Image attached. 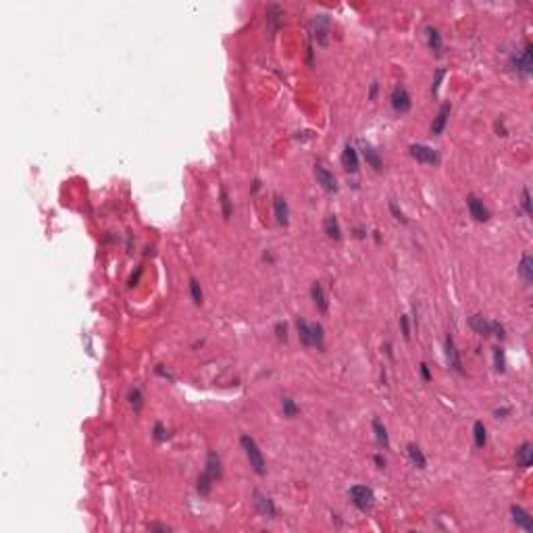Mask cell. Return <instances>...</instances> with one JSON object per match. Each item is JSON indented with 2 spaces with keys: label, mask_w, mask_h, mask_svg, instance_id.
Segmentation results:
<instances>
[{
  "label": "cell",
  "mask_w": 533,
  "mask_h": 533,
  "mask_svg": "<svg viewBox=\"0 0 533 533\" xmlns=\"http://www.w3.org/2000/svg\"><path fill=\"white\" fill-rule=\"evenodd\" d=\"M406 454H408V461H410L412 467H416V469H425L427 467L425 454H423V450L418 448L416 444H408L406 446Z\"/></svg>",
  "instance_id": "cell-19"
},
{
  "label": "cell",
  "mask_w": 533,
  "mask_h": 533,
  "mask_svg": "<svg viewBox=\"0 0 533 533\" xmlns=\"http://www.w3.org/2000/svg\"><path fill=\"white\" fill-rule=\"evenodd\" d=\"M252 502H254V508H256V512L260 517H264V519H275L277 517V508H275L273 500L266 496V493L254 489L252 491Z\"/></svg>",
  "instance_id": "cell-4"
},
{
  "label": "cell",
  "mask_w": 533,
  "mask_h": 533,
  "mask_svg": "<svg viewBox=\"0 0 533 533\" xmlns=\"http://www.w3.org/2000/svg\"><path fill=\"white\" fill-rule=\"evenodd\" d=\"M510 67L517 69V71L523 73V75H529V73H531V69H533V48H531V44H525V48H523L519 54H512Z\"/></svg>",
  "instance_id": "cell-6"
},
{
  "label": "cell",
  "mask_w": 533,
  "mask_h": 533,
  "mask_svg": "<svg viewBox=\"0 0 533 533\" xmlns=\"http://www.w3.org/2000/svg\"><path fill=\"white\" fill-rule=\"evenodd\" d=\"M496 131H498V136H508V131L504 127V121H496Z\"/></svg>",
  "instance_id": "cell-45"
},
{
  "label": "cell",
  "mask_w": 533,
  "mask_h": 533,
  "mask_svg": "<svg viewBox=\"0 0 533 533\" xmlns=\"http://www.w3.org/2000/svg\"><path fill=\"white\" fill-rule=\"evenodd\" d=\"M273 213H275V221L279 225H288L290 223V206H288L285 198H281L279 194L273 196Z\"/></svg>",
  "instance_id": "cell-16"
},
{
  "label": "cell",
  "mask_w": 533,
  "mask_h": 533,
  "mask_svg": "<svg viewBox=\"0 0 533 533\" xmlns=\"http://www.w3.org/2000/svg\"><path fill=\"white\" fill-rule=\"evenodd\" d=\"M315 177H317V183L325 189V192H329V194H335V192H337V179H335V175H333L329 169H325L323 165H315Z\"/></svg>",
  "instance_id": "cell-7"
},
{
  "label": "cell",
  "mask_w": 533,
  "mask_h": 533,
  "mask_svg": "<svg viewBox=\"0 0 533 533\" xmlns=\"http://www.w3.org/2000/svg\"><path fill=\"white\" fill-rule=\"evenodd\" d=\"M390 102H392V108H394L396 112H400V115H404V112H408V110L412 108L410 94H408V90H406L402 84L394 86V90H392V94H390Z\"/></svg>",
  "instance_id": "cell-5"
},
{
  "label": "cell",
  "mask_w": 533,
  "mask_h": 533,
  "mask_svg": "<svg viewBox=\"0 0 533 533\" xmlns=\"http://www.w3.org/2000/svg\"><path fill=\"white\" fill-rule=\"evenodd\" d=\"M444 78H446V69H437V73H435V82H433V86H431V94H433V96H437Z\"/></svg>",
  "instance_id": "cell-37"
},
{
  "label": "cell",
  "mask_w": 533,
  "mask_h": 533,
  "mask_svg": "<svg viewBox=\"0 0 533 533\" xmlns=\"http://www.w3.org/2000/svg\"><path fill=\"white\" fill-rule=\"evenodd\" d=\"M377 88H379L377 82H373V84H371V90H369V98H371V100H375V96H377Z\"/></svg>",
  "instance_id": "cell-46"
},
{
  "label": "cell",
  "mask_w": 533,
  "mask_h": 533,
  "mask_svg": "<svg viewBox=\"0 0 533 533\" xmlns=\"http://www.w3.org/2000/svg\"><path fill=\"white\" fill-rule=\"evenodd\" d=\"M390 213H392V215H394V219H396V221H400V223H404V225H406V223H408V219H406V215H404V213H402V211H400V208H398V204H396V202H394V200H390Z\"/></svg>",
  "instance_id": "cell-36"
},
{
  "label": "cell",
  "mask_w": 533,
  "mask_h": 533,
  "mask_svg": "<svg viewBox=\"0 0 533 533\" xmlns=\"http://www.w3.org/2000/svg\"><path fill=\"white\" fill-rule=\"evenodd\" d=\"M127 400H129V406L134 412H140L144 408V394L140 388H131L129 394H127Z\"/></svg>",
  "instance_id": "cell-26"
},
{
  "label": "cell",
  "mask_w": 533,
  "mask_h": 533,
  "mask_svg": "<svg viewBox=\"0 0 533 533\" xmlns=\"http://www.w3.org/2000/svg\"><path fill=\"white\" fill-rule=\"evenodd\" d=\"M493 367H496V371H500V373L506 371V356H504V350L500 346L493 348Z\"/></svg>",
  "instance_id": "cell-34"
},
{
  "label": "cell",
  "mask_w": 533,
  "mask_h": 533,
  "mask_svg": "<svg viewBox=\"0 0 533 533\" xmlns=\"http://www.w3.org/2000/svg\"><path fill=\"white\" fill-rule=\"evenodd\" d=\"M467 208H469V213H471V217L475 221H479V223L489 221V211L483 206V202L477 196H473V194L467 196Z\"/></svg>",
  "instance_id": "cell-10"
},
{
  "label": "cell",
  "mask_w": 533,
  "mask_h": 533,
  "mask_svg": "<svg viewBox=\"0 0 533 533\" xmlns=\"http://www.w3.org/2000/svg\"><path fill=\"white\" fill-rule=\"evenodd\" d=\"M152 437H155V442H159V444L169 437V433H167V429H165L163 423H155V429H152Z\"/></svg>",
  "instance_id": "cell-35"
},
{
  "label": "cell",
  "mask_w": 533,
  "mask_h": 533,
  "mask_svg": "<svg viewBox=\"0 0 533 533\" xmlns=\"http://www.w3.org/2000/svg\"><path fill=\"white\" fill-rule=\"evenodd\" d=\"M521 206L525 211V215H531V194L529 187H523V198H521Z\"/></svg>",
  "instance_id": "cell-38"
},
{
  "label": "cell",
  "mask_w": 533,
  "mask_h": 533,
  "mask_svg": "<svg viewBox=\"0 0 533 533\" xmlns=\"http://www.w3.org/2000/svg\"><path fill=\"white\" fill-rule=\"evenodd\" d=\"M425 37H427V46H429V50L435 52V54H442V50H444L442 33H440L435 27H427V29H425Z\"/></svg>",
  "instance_id": "cell-20"
},
{
  "label": "cell",
  "mask_w": 533,
  "mask_h": 533,
  "mask_svg": "<svg viewBox=\"0 0 533 533\" xmlns=\"http://www.w3.org/2000/svg\"><path fill=\"white\" fill-rule=\"evenodd\" d=\"M400 331L404 339H410V325H408V315H400Z\"/></svg>",
  "instance_id": "cell-39"
},
{
  "label": "cell",
  "mask_w": 533,
  "mask_h": 533,
  "mask_svg": "<svg viewBox=\"0 0 533 533\" xmlns=\"http://www.w3.org/2000/svg\"><path fill=\"white\" fill-rule=\"evenodd\" d=\"M213 479H221V475H223V467H221V459H219V454L217 452H208V456H206V469H204Z\"/></svg>",
  "instance_id": "cell-22"
},
{
  "label": "cell",
  "mask_w": 533,
  "mask_h": 533,
  "mask_svg": "<svg viewBox=\"0 0 533 533\" xmlns=\"http://www.w3.org/2000/svg\"><path fill=\"white\" fill-rule=\"evenodd\" d=\"M148 529H150V531H169L167 525H148Z\"/></svg>",
  "instance_id": "cell-47"
},
{
  "label": "cell",
  "mask_w": 533,
  "mask_h": 533,
  "mask_svg": "<svg viewBox=\"0 0 533 533\" xmlns=\"http://www.w3.org/2000/svg\"><path fill=\"white\" fill-rule=\"evenodd\" d=\"M469 327H471L477 335H483V337H487V335L493 333V321L485 319L483 315H473V317L469 319Z\"/></svg>",
  "instance_id": "cell-14"
},
{
  "label": "cell",
  "mask_w": 533,
  "mask_h": 533,
  "mask_svg": "<svg viewBox=\"0 0 533 533\" xmlns=\"http://www.w3.org/2000/svg\"><path fill=\"white\" fill-rule=\"evenodd\" d=\"M221 213H223V219H232L234 215V206H232V200H230V194H227V189L221 187Z\"/></svg>",
  "instance_id": "cell-30"
},
{
  "label": "cell",
  "mask_w": 533,
  "mask_h": 533,
  "mask_svg": "<svg viewBox=\"0 0 533 533\" xmlns=\"http://www.w3.org/2000/svg\"><path fill=\"white\" fill-rule=\"evenodd\" d=\"M189 296H192V302L196 304V307H200V304L204 302V294H202L200 281H198L196 277H192V279H189Z\"/></svg>",
  "instance_id": "cell-29"
},
{
  "label": "cell",
  "mask_w": 533,
  "mask_h": 533,
  "mask_svg": "<svg viewBox=\"0 0 533 533\" xmlns=\"http://www.w3.org/2000/svg\"><path fill=\"white\" fill-rule=\"evenodd\" d=\"M375 465H377V469H386V459L382 454H375Z\"/></svg>",
  "instance_id": "cell-44"
},
{
  "label": "cell",
  "mask_w": 533,
  "mask_h": 533,
  "mask_svg": "<svg viewBox=\"0 0 533 533\" xmlns=\"http://www.w3.org/2000/svg\"><path fill=\"white\" fill-rule=\"evenodd\" d=\"M275 335L279 341H285L288 339V325L285 323H275Z\"/></svg>",
  "instance_id": "cell-40"
},
{
  "label": "cell",
  "mask_w": 533,
  "mask_h": 533,
  "mask_svg": "<svg viewBox=\"0 0 533 533\" xmlns=\"http://www.w3.org/2000/svg\"><path fill=\"white\" fill-rule=\"evenodd\" d=\"M281 410H283V416H288V418H296L300 414V408L292 398H281Z\"/></svg>",
  "instance_id": "cell-31"
},
{
  "label": "cell",
  "mask_w": 533,
  "mask_h": 533,
  "mask_svg": "<svg viewBox=\"0 0 533 533\" xmlns=\"http://www.w3.org/2000/svg\"><path fill=\"white\" fill-rule=\"evenodd\" d=\"M296 329H298V337L304 346H313V335H311V325L304 321L302 317L296 321Z\"/></svg>",
  "instance_id": "cell-25"
},
{
  "label": "cell",
  "mask_w": 533,
  "mask_h": 533,
  "mask_svg": "<svg viewBox=\"0 0 533 533\" xmlns=\"http://www.w3.org/2000/svg\"><path fill=\"white\" fill-rule=\"evenodd\" d=\"M444 350H446V360L448 365L456 371V373H463V360H461V352L454 344V337L452 335H446V341H444Z\"/></svg>",
  "instance_id": "cell-8"
},
{
  "label": "cell",
  "mask_w": 533,
  "mask_h": 533,
  "mask_svg": "<svg viewBox=\"0 0 533 533\" xmlns=\"http://www.w3.org/2000/svg\"><path fill=\"white\" fill-rule=\"evenodd\" d=\"M358 165H360V161H358L356 148H354L352 144H346V146H344V152H341V167H344L346 171H350V173H356V171H358Z\"/></svg>",
  "instance_id": "cell-12"
},
{
  "label": "cell",
  "mask_w": 533,
  "mask_h": 533,
  "mask_svg": "<svg viewBox=\"0 0 533 533\" xmlns=\"http://www.w3.org/2000/svg\"><path fill=\"white\" fill-rule=\"evenodd\" d=\"M140 277H142V266H138V269H136V275L129 277V288H134V285L140 281Z\"/></svg>",
  "instance_id": "cell-43"
},
{
  "label": "cell",
  "mask_w": 533,
  "mask_h": 533,
  "mask_svg": "<svg viewBox=\"0 0 533 533\" xmlns=\"http://www.w3.org/2000/svg\"><path fill=\"white\" fill-rule=\"evenodd\" d=\"M350 500H352V504L358 510L369 512L373 508V504H375V493L367 485H352L350 487Z\"/></svg>",
  "instance_id": "cell-2"
},
{
  "label": "cell",
  "mask_w": 533,
  "mask_h": 533,
  "mask_svg": "<svg viewBox=\"0 0 533 533\" xmlns=\"http://www.w3.org/2000/svg\"><path fill=\"white\" fill-rule=\"evenodd\" d=\"M519 275L523 277V281L529 285L533 281V256L531 254H523L521 256V262H519Z\"/></svg>",
  "instance_id": "cell-21"
},
{
  "label": "cell",
  "mask_w": 533,
  "mask_h": 533,
  "mask_svg": "<svg viewBox=\"0 0 533 533\" xmlns=\"http://www.w3.org/2000/svg\"><path fill=\"white\" fill-rule=\"evenodd\" d=\"M373 433H375V440L382 448H388L390 446V435H388V429L386 425L379 421V418H373Z\"/></svg>",
  "instance_id": "cell-24"
},
{
  "label": "cell",
  "mask_w": 533,
  "mask_h": 533,
  "mask_svg": "<svg viewBox=\"0 0 533 533\" xmlns=\"http://www.w3.org/2000/svg\"><path fill=\"white\" fill-rule=\"evenodd\" d=\"M155 373H157L159 377H163V379H169V382H173V379H175V377L171 375V371L165 369V365H157V367H155Z\"/></svg>",
  "instance_id": "cell-41"
},
{
  "label": "cell",
  "mask_w": 533,
  "mask_h": 533,
  "mask_svg": "<svg viewBox=\"0 0 533 533\" xmlns=\"http://www.w3.org/2000/svg\"><path fill=\"white\" fill-rule=\"evenodd\" d=\"M473 440H475V446L477 448H483L485 442H487V429L483 425V421H475L473 425Z\"/></svg>",
  "instance_id": "cell-27"
},
{
  "label": "cell",
  "mask_w": 533,
  "mask_h": 533,
  "mask_svg": "<svg viewBox=\"0 0 533 533\" xmlns=\"http://www.w3.org/2000/svg\"><path fill=\"white\" fill-rule=\"evenodd\" d=\"M363 146V157H365V161H367V165L373 169V171H382V167H384V161H382V155L371 146V144H367V142H363L360 144Z\"/></svg>",
  "instance_id": "cell-15"
},
{
  "label": "cell",
  "mask_w": 533,
  "mask_h": 533,
  "mask_svg": "<svg viewBox=\"0 0 533 533\" xmlns=\"http://www.w3.org/2000/svg\"><path fill=\"white\" fill-rule=\"evenodd\" d=\"M533 463V446L529 442H523L519 448H517V465L521 469H529Z\"/></svg>",
  "instance_id": "cell-18"
},
{
  "label": "cell",
  "mask_w": 533,
  "mask_h": 533,
  "mask_svg": "<svg viewBox=\"0 0 533 533\" xmlns=\"http://www.w3.org/2000/svg\"><path fill=\"white\" fill-rule=\"evenodd\" d=\"M508 412H510V408H498L493 414H496V418H504V414H508Z\"/></svg>",
  "instance_id": "cell-48"
},
{
  "label": "cell",
  "mask_w": 533,
  "mask_h": 533,
  "mask_svg": "<svg viewBox=\"0 0 533 533\" xmlns=\"http://www.w3.org/2000/svg\"><path fill=\"white\" fill-rule=\"evenodd\" d=\"M408 155L416 161V163H423V165H435L440 163V155L427 144H410L408 146Z\"/></svg>",
  "instance_id": "cell-3"
},
{
  "label": "cell",
  "mask_w": 533,
  "mask_h": 533,
  "mask_svg": "<svg viewBox=\"0 0 533 533\" xmlns=\"http://www.w3.org/2000/svg\"><path fill=\"white\" fill-rule=\"evenodd\" d=\"M315 37L319 46H327V37H329V17L327 15H317L315 17Z\"/></svg>",
  "instance_id": "cell-13"
},
{
  "label": "cell",
  "mask_w": 533,
  "mask_h": 533,
  "mask_svg": "<svg viewBox=\"0 0 533 533\" xmlns=\"http://www.w3.org/2000/svg\"><path fill=\"white\" fill-rule=\"evenodd\" d=\"M311 335H313V346H317L319 350L325 348V329L321 323L311 325Z\"/></svg>",
  "instance_id": "cell-28"
},
{
  "label": "cell",
  "mask_w": 533,
  "mask_h": 533,
  "mask_svg": "<svg viewBox=\"0 0 533 533\" xmlns=\"http://www.w3.org/2000/svg\"><path fill=\"white\" fill-rule=\"evenodd\" d=\"M213 481H215V479H213L206 471L198 477V485H196V487H198V491H200V496H206V493H211V489H213Z\"/></svg>",
  "instance_id": "cell-33"
},
{
  "label": "cell",
  "mask_w": 533,
  "mask_h": 533,
  "mask_svg": "<svg viewBox=\"0 0 533 533\" xmlns=\"http://www.w3.org/2000/svg\"><path fill=\"white\" fill-rule=\"evenodd\" d=\"M283 15V11H281V7L279 5H271V7H266V21L271 23V27L275 29L277 25H279V17Z\"/></svg>",
  "instance_id": "cell-32"
},
{
  "label": "cell",
  "mask_w": 533,
  "mask_h": 533,
  "mask_svg": "<svg viewBox=\"0 0 533 533\" xmlns=\"http://www.w3.org/2000/svg\"><path fill=\"white\" fill-rule=\"evenodd\" d=\"M240 444H242V450H244V454H246V459H248L252 471H254L256 475H260V477L266 475V463H264V456H262L258 444H256L248 433H242Z\"/></svg>",
  "instance_id": "cell-1"
},
{
  "label": "cell",
  "mask_w": 533,
  "mask_h": 533,
  "mask_svg": "<svg viewBox=\"0 0 533 533\" xmlns=\"http://www.w3.org/2000/svg\"><path fill=\"white\" fill-rule=\"evenodd\" d=\"M323 230H325L327 238H331V240H335V242H339V240H341V227H339V223H337V217H335V215H327V217H325Z\"/></svg>",
  "instance_id": "cell-23"
},
{
  "label": "cell",
  "mask_w": 533,
  "mask_h": 533,
  "mask_svg": "<svg viewBox=\"0 0 533 533\" xmlns=\"http://www.w3.org/2000/svg\"><path fill=\"white\" fill-rule=\"evenodd\" d=\"M311 300H313V304H315V309L319 311V313H327L329 311V300H327V294H325V290H323V285L319 283V281H315L313 285H311Z\"/></svg>",
  "instance_id": "cell-11"
},
{
  "label": "cell",
  "mask_w": 533,
  "mask_h": 533,
  "mask_svg": "<svg viewBox=\"0 0 533 533\" xmlns=\"http://www.w3.org/2000/svg\"><path fill=\"white\" fill-rule=\"evenodd\" d=\"M450 110H452V104H450V102H444V104L440 106L437 115H435L433 121H431V134H433V136H442V134H444V129H446V125H448Z\"/></svg>",
  "instance_id": "cell-9"
},
{
  "label": "cell",
  "mask_w": 533,
  "mask_h": 533,
  "mask_svg": "<svg viewBox=\"0 0 533 533\" xmlns=\"http://www.w3.org/2000/svg\"><path fill=\"white\" fill-rule=\"evenodd\" d=\"M510 515H512V523L517 525V527H521V529H525V531H533V519H531V515L525 510V508H521V506H510Z\"/></svg>",
  "instance_id": "cell-17"
},
{
  "label": "cell",
  "mask_w": 533,
  "mask_h": 533,
  "mask_svg": "<svg viewBox=\"0 0 533 533\" xmlns=\"http://www.w3.org/2000/svg\"><path fill=\"white\" fill-rule=\"evenodd\" d=\"M418 373H421V377H423V382H425V384L431 382V371H429L427 363H421V365H418Z\"/></svg>",
  "instance_id": "cell-42"
}]
</instances>
